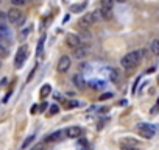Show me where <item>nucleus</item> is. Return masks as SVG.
Listing matches in <instances>:
<instances>
[{
	"label": "nucleus",
	"mask_w": 159,
	"mask_h": 150,
	"mask_svg": "<svg viewBox=\"0 0 159 150\" xmlns=\"http://www.w3.org/2000/svg\"><path fill=\"white\" fill-rule=\"evenodd\" d=\"M145 53H147L145 49L133 50V52L126 53V55L120 60V64H122V67L126 69V71H133V69H136L141 64V61H142L143 56H145Z\"/></svg>",
	"instance_id": "1"
},
{
	"label": "nucleus",
	"mask_w": 159,
	"mask_h": 150,
	"mask_svg": "<svg viewBox=\"0 0 159 150\" xmlns=\"http://www.w3.org/2000/svg\"><path fill=\"white\" fill-rule=\"evenodd\" d=\"M100 21H102V17H100L98 11H91V13H86L80 19V25L81 27H91V25L98 24Z\"/></svg>",
	"instance_id": "2"
},
{
	"label": "nucleus",
	"mask_w": 159,
	"mask_h": 150,
	"mask_svg": "<svg viewBox=\"0 0 159 150\" xmlns=\"http://www.w3.org/2000/svg\"><path fill=\"white\" fill-rule=\"evenodd\" d=\"M120 149L122 150H142V142L134 139V138H123L122 141L119 142Z\"/></svg>",
	"instance_id": "3"
},
{
	"label": "nucleus",
	"mask_w": 159,
	"mask_h": 150,
	"mask_svg": "<svg viewBox=\"0 0 159 150\" xmlns=\"http://www.w3.org/2000/svg\"><path fill=\"white\" fill-rule=\"evenodd\" d=\"M6 19H8L11 24H16V25H22L25 22L24 13H22L20 10H17V8H11L8 11V14H6Z\"/></svg>",
	"instance_id": "4"
},
{
	"label": "nucleus",
	"mask_w": 159,
	"mask_h": 150,
	"mask_svg": "<svg viewBox=\"0 0 159 150\" xmlns=\"http://www.w3.org/2000/svg\"><path fill=\"white\" fill-rule=\"evenodd\" d=\"M137 133L141 134L145 139H151V138L156 134V128L151 124H139L137 125Z\"/></svg>",
	"instance_id": "5"
},
{
	"label": "nucleus",
	"mask_w": 159,
	"mask_h": 150,
	"mask_svg": "<svg viewBox=\"0 0 159 150\" xmlns=\"http://www.w3.org/2000/svg\"><path fill=\"white\" fill-rule=\"evenodd\" d=\"M27 56H28V47H27V45H20V47L17 49L16 58H14V63H16L17 69L22 67V64H24V61L27 60Z\"/></svg>",
	"instance_id": "6"
},
{
	"label": "nucleus",
	"mask_w": 159,
	"mask_h": 150,
	"mask_svg": "<svg viewBox=\"0 0 159 150\" xmlns=\"http://www.w3.org/2000/svg\"><path fill=\"white\" fill-rule=\"evenodd\" d=\"M70 66H72V61H70V56H67V55L61 56L59 61H58V71H59L61 74H66V72L70 69Z\"/></svg>",
	"instance_id": "7"
},
{
	"label": "nucleus",
	"mask_w": 159,
	"mask_h": 150,
	"mask_svg": "<svg viewBox=\"0 0 159 150\" xmlns=\"http://www.w3.org/2000/svg\"><path fill=\"white\" fill-rule=\"evenodd\" d=\"M64 134L67 138H70V139H76V138H80L83 134V128H80V127H69V128L64 130Z\"/></svg>",
	"instance_id": "8"
},
{
	"label": "nucleus",
	"mask_w": 159,
	"mask_h": 150,
	"mask_svg": "<svg viewBox=\"0 0 159 150\" xmlns=\"http://www.w3.org/2000/svg\"><path fill=\"white\" fill-rule=\"evenodd\" d=\"M66 41H67V45L70 49H78L80 45H81V39L78 38V34H67V38H66Z\"/></svg>",
	"instance_id": "9"
},
{
	"label": "nucleus",
	"mask_w": 159,
	"mask_h": 150,
	"mask_svg": "<svg viewBox=\"0 0 159 150\" xmlns=\"http://www.w3.org/2000/svg\"><path fill=\"white\" fill-rule=\"evenodd\" d=\"M89 53V47L86 44H81L78 49H73V56H75V58H78V60H81V58H84V56H86Z\"/></svg>",
	"instance_id": "10"
},
{
	"label": "nucleus",
	"mask_w": 159,
	"mask_h": 150,
	"mask_svg": "<svg viewBox=\"0 0 159 150\" xmlns=\"http://www.w3.org/2000/svg\"><path fill=\"white\" fill-rule=\"evenodd\" d=\"M72 83L75 84V88H78V89H84V88H86V82H84L83 75H80V74L72 75Z\"/></svg>",
	"instance_id": "11"
},
{
	"label": "nucleus",
	"mask_w": 159,
	"mask_h": 150,
	"mask_svg": "<svg viewBox=\"0 0 159 150\" xmlns=\"http://www.w3.org/2000/svg\"><path fill=\"white\" fill-rule=\"evenodd\" d=\"M11 38H13V33H11V30H10L6 25L0 24V39L11 41Z\"/></svg>",
	"instance_id": "12"
},
{
	"label": "nucleus",
	"mask_w": 159,
	"mask_h": 150,
	"mask_svg": "<svg viewBox=\"0 0 159 150\" xmlns=\"http://www.w3.org/2000/svg\"><path fill=\"white\" fill-rule=\"evenodd\" d=\"M63 136H64V130H59V132H55V133L50 134V136L45 138V142H55V141H59Z\"/></svg>",
	"instance_id": "13"
},
{
	"label": "nucleus",
	"mask_w": 159,
	"mask_h": 150,
	"mask_svg": "<svg viewBox=\"0 0 159 150\" xmlns=\"http://www.w3.org/2000/svg\"><path fill=\"white\" fill-rule=\"evenodd\" d=\"M120 78H122L120 72L117 71V69L111 67V69H109V80H111V82H112V83H119V82H120Z\"/></svg>",
	"instance_id": "14"
},
{
	"label": "nucleus",
	"mask_w": 159,
	"mask_h": 150,
	"mask_svg": "<svg viewBox=\"0 0 159 150\" xmlns=\"http://www.w3.org/2000/svg\"><path fill=\"white\" fill-rule=\"evenodd\" d=\"M150 52H151V55L159 56V39H153L150 42Z\"/></svg>",
	"instance_id": "15"
},
{
	"label": "nucleus",
	"mask_w": 159,
	"mask_h": 150,
	"mask_svg": "<svg viewBox=\"0 0 159 150\" xmlns=\"http://www.w3.org/2000/svg\"><path fill=\"white\" fill-rule=\"evenodd\" d=\"M44 41H45V36L39 38V42H38V50H36V56L38 58H42V53H44Z\"/></svg>",
	"instance_id": "16"
},
{
	"label": "nucleus",
	"mask_w": 159,
	"mask_h": 150,
	"mask_svg": "<svg viewBox=\"0 0 159 150\" xmlns=\"http://www.w3.org/2000/svg\"><path fill=\"white\" fill-rule=\"evenodd\" d=\"M100 13V17L104 19V21H109V19L112 17V10H106V8H100L98 10Z\"/></svg>",
	"instance_id": "17"
},
{
	"label": "nucleus",
	"mask_w": 159,
	"mask_h": 150,
	"mask_svg": "<svg viewBox=\"0 0 159 150\" xmlns=\"http://www.w3.org/2000/svg\"><path fill=\"white\" fill-rule=\"evenodd\" d=\"M50 92H52V86H50V84H44V86L41 88V92H39L41 99H47L50 95Z\"/></svg>",
	"instance_id": "18"
},
{
	"label": "nucleus",
	"mask_w": 159,
	"mask_h": 150,
	"mask_svg": "<svg viewBox=\"0 0 159 150\" xmlns=\"http://www.w3.org/2000/svg\"><path fill=\"white\" fill-rule=\"evenodd\" d=\"M36 139V136H34V134H30L28 138H27V139L24 141V144H22V150H25V149H28V145L31 144V142Z\"/></svg>",
	"instance_id": "19"
},
{
	"label": "nucleus",
	"mask_w": 159,
	"mask_h": 150,
	"mask_svg": "<svg viewBox=\"0 0 159 150\" xmlns=\"http://www.w3.org/2000/svg\"><path fill=\"white\" fill-rule=\"evenodd\" d=\"M80 39H86V41H89V39H91V38H92V34L91 33H89L87 32V30H84V28H81V32H80Z\"/></svg>",
	"instance_id": "20"
},
{
	"label": "nucleus",
	"mask_w": 159,
	"mask_h": 150,
	"mask_svg": "<svg viewBox=\"0 0 159 150\" xmlns=\"http://www.w3.org/2000/svg\"><path fill=\"white\" fill-rule=\"evenodd\" d=\"M5 56H8V47L0 41V58H5Z\"/></svg>",
	"instance_id": "21"
},
{
	"label": "nucleus",
	"mask_w": 159,
	"mask_h": 150,
	"mask_svg": "<svg viewBox=\"0 0 159 150\" xmlns=\"http://www.w3.org/2000/svg\"><path fill=\"white\" fill-rule=\"evenodd\" d=\"M114 0H102V8H106V10H112L114 6Z\"/></svg>",
	"instance_id": "22"
},
{
	"label": "nucleus",
	"mask_w": 159,
	"mask_h": 150,
	"mask_svg": "<svg viewBox=\"0 0 159 150\" xmlns=\"http://www.w3.org/2000/svg\"><path fill=\"white\" fill-rule=\"evenodd\" d=\"M78 105H80V103L76 102V100H67V102L64 103V106H66V108H76Z\"/></svg>",
	"instance_id": "23"
},
{
	"label": "nucleus",
	"mask_w": 159,
	"mask_h": 150,
	"mask_svg": "<svg viewBox=\"0 0 159 150\" xmlns=\"http://www.w3.org/2000/svg\"><path fill=\"white\" fill-rule=\"evenodd\" d=\"M30 32H31V27H27L25 30H22V32H20V34H19V38H20V39H25V38L30 34Z\"/></svg>",
	"instance_id": "24"
},
{
	"label": "nucleus",
	"mask_w": 159,
	"mask_h": 150,
	"mask_svg": "<svg viewBox=\"0 0 159 150\" xmlns=\"http://www.w3.org/2000/svg\"><path fill=\"white\" fill-rule=\"evenodd\" d=\"M56 113H59V108H58V105H52V106H50V116H55Z\"/></svg>",
	"instance_id": "25"
},
{
	"label": "nucleus",
	"mask_w": 159,
	"mask_h": 150,
	"mask_svg": "<svg viewBox=\"0 0 159 150\" xmlns=\"http://www.w3.org/2000/svg\"><path fill=\"white\" fill-rule=\"evenodd\" d=\"M27 0H11V3H13L14 6H24Z\"/></svg>",
	"instance_id": "26"
},
{
	"label": "nucleus",
	"mask_w": 159,
	"mask_h": 150,
	"mask_svg": "<svg viewBox=\"0 0 159 150\" xmlns=\"http://www.w3.org/2000/svg\"><path fill=\"white\" fill-rule=\"evenodd\" d=\"M44 147H45V142H38L36 145H33L31 150H44Z\"/></svg>",
	"instance_id": "27"
},
{
	"label": "nucleus",
	"mask_w": 159,
	"mask_h": 150,
	"mask_svg": "<svg viewBox=\"0 0 159 150\" xmlns=\"http://www.w3.org/2000/svg\"><path fill=\"white\" fill-rule=\"evenodd\" d=\"M92 86H95L94 89H102V88L104 86V83H103V82H98V83H97V82H94V83H92Z\"/></svg>",
	"instance_id": "28"
},
{
	"label": "nucleus",
	"mask_w": 159,
	"mask_h": 150,
	"mask_svg": "<svg viewBox=\"0 0 159 150\" xmlns=\"http://www.w3.org/2000/svg\"><path fill=\"white\" fill-rule=\"evenodd\" d=\"M111 97H112V94H111V92H106V94L100 95V100H108V99H111Z\"/></svg>",
	"instance_id": "29"
},
{
	"label": "nucleus",
	"mask_w": 159,
	"mask_h": 150,
	"mask_svg": "<svg viewBox=\"0 0 159 150\" xmlns=\"http://www.w3.org/2000/svg\"><path fill=\"white\" fill-rule=\"evenodd\" d=\"M84 8V5H76V6H72V11H81Z\"/></svg>",
	"instance_id": "30"
},
{
	"label": "nucleus",
	"mask_w": 159,
	"mask_h": 150,
	"mask_svg": "<svg viewBox=\"0 0 159 150\" xmlns=\"http://www.w3.org/2000/svg\"><path fill=\"white\" fill-rule=\"evenodd\" d=\"M6 19V14L3 13V11H0V24H3V21Z\"/></svg>",
	"instance_id": "31"
},
{
	"label": "nucleus",
	"mask_w": 159,
	"mask_h": 150,
	"mask_svg": "<svg viewBox=\"0 0 159 150\" xmlns=\"http://www.w3.org/2000/svg\"><path fill=\"white\" fill-rule=\"evenodd\" d=\"M38 111H39V106H38V105H33V106H31V114H36Z\"/></svg>",
	"instance_id": "32"
},
{
	"label": "nucleus",
	"mask_w": 159,
	"mask_h": 150,
	"mask_svg": "<svg viewBox=\"0 0 159 150\" xmlns=\"http://www.w3.org/2000/svg\"><path fill=\"white\" fill-rule=\"evenodd\" d=\"M45 108H47V103H42V105L39 106V111H44Z\"/></svg>",
	"instance_id": "33"
},
{
	"label": "nucleus",
	"mask_w": 159,
	"mask_h": 150,
	"mask_svg": "<svg viewBox=\"0 0 159 150\" xmlns=\"http://www.w3.org/2000/svg\"><path fill=\"white\" fill-rule=\"evenodd\" d=\"M114 2H120V3H123V2H126V0H114Z\"/></svg>",
	"instance_id": "34"
},
{
	"label": "nucleus",
	"mask_w": 159,
	"mask_h": 150,
	"mask_svg": "<svg viewBox=\"0 0 159 150\" xmlns=\"http://www.w3.org/2000/svg\"><path fill=\"white\" fill-rule=\"evenodd\" d=\"M158 106H159V97H158Z\"/></svg>",
	"instance_id": "35"
},
{
	"label": "nucleus",
	"mask_w": 159,
	"mask_h": 150,
	"mask_svg": "<svg viewBox=\"0 0 159 150\" xmlns=\"http://www.w3.org/2000/svg\"><path fill=\"white\" fill-rule=\"evenodd\" d=\"M0 67H2V63H0Z\"/></svg>",
	"instance_id": "36"
}]
</instances>
